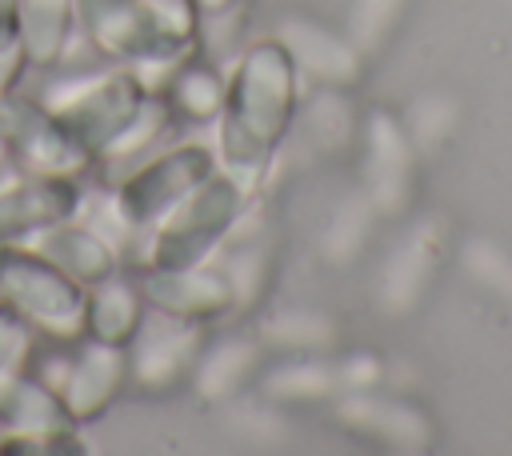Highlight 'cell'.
Returning <instances> with one entry per match:
<instances>
[{"label": "cell", "mask_w": 512, "mask_h": 456, "mask_svg": "<svg viewBox=\"0 0 512 456\" xmlns=\"http://www.w3.org/2000/svg\"><path fill=\"white\" fill-rule=\"evenodd\" d=\"M80 212V180L68 176H32L0 184V244H24L44 228L72 220Z\"/></svg>", "instance_id": "obj_12"}, {"label": "cell", "mask_w": 512, "mask_h": 456, "mask_svg": "<svg viewBox=\"0 0 512 456\" xmlns=\"http://www.w3.org/2000/svg\"><path fill=\"white\" fill-rule=\"evenodd\" d=\"M224 76V108L212 124L216 168L256 192L292 132L300 108V68L276 36H260L224 68Z\"/></svg>", "instance_id": "obj_1"}, {"label": "cell", "mask_w": 512, "mask_h": 456, "mask_svg": "<svg viewBox=\"0 0 512 456\" xmlns=\"http://www.w3.org/2000/svg\"><path fill=\"white\" fill-rule=\"evenodd\" d=\"M16 24L28 64L36 72H52L64 64L76 36V0H16Z\"/></svg>", "instance_id": "obj_18"}, {"label": "cell", "mask_w": 512, "mask_h": 456, "mask_svg": "<svg viewBox=\"0 0 512 456\" xmlns=\"http://www.w3.org/2000/svg\"><path fill=\"white\" fill-rule=\"evenodd\" d=\"M84 296L64 268H56L32 244H0V304L36 328L48 344H72L84 336Z\"/></svg>", "instance_id": "obj_3"}, {"label": "cell", "mask_w": 512, "mask_h": 456, "mask_svg": "<svg viewBox=\"0 0 512 456\" xmlns=\"http://www.w3.org/2000/svg\"><path fill=\"white\" fill-rule=\"evenodd\" d=\"M452 128V104L448 100H424L420 108H416V140L424 144V148H432L444 132Z\"/></svg>", "instance_id": "obj_27"}, {"label": "cell", "mask_w": 512, "mask_h": 456, "mask_svg": "<svg viewBox=\"0 0 512 456\" xmlns=\"http://www.w3.org/2000/svg\"><path fill=\"white\" fill-rule=\"evenodd\" d=\"M204 324L168 320L160 312H148L136 340L128 344V388L140 392H172L184 380H192L200 356H204Z\"/></svg>", "instance_id": "obj_11"}, {"label": "cell", "mask_w": 512, "mask_h": 456, "mask_svg": "<svg viewBox=\"0 0 512 456\" xmlns=\"http://www.w3.org/2000/svg\"><path fill=\"white\" fill-rule=\"evenodd\" d=\"M156 28L164 32V40L184 56L192 48H200V28H204V12L196 0H144Z\"/></svg>", "instance_id": "obj_21"}, {"label": "cell", "mask_w": 512, "mask_h": 456, "mask_svg": "<svg viewBox=\"0 0 512 456\" xmlns=\"http://www.w3.org/2000/svg\"><path fill=\"white\" fill-rule=\"evenodd\" d=\"M48 384L60 392L72 424L84 428L100 420L128 392V348L96 344L84 336L72 344H60V364L48 376Z\"/></svg>", "instance_id": "obj_8"}, {"label": "cell", "mask_w": 512, "mask_h": 456, "mask_svg": "<svg viewBox=\"0 0 512 456\" xmlns=\"http://www.w3.org/2000/svg\"><path fill=\"white\" fill-rule=\"evenodd\" d=\"M24 244H32L36 252H44L56 268H64L76 284H84V288H92V284H100V280H108L112 272H120V252H116V244L104 236V232H96L92 224H84V220H60V224H52V228H44L40 236H32V240H24Z\"/></svg>", "instance_id": "obj_15"}, {"label": "cell", "mask_w": 512, "mask_h": 456, "mask_svg": "<svg viewBox=\"0 0 512 456\" xmlns=\"http://www.w3.org/2000/svg\"><path fill=\"white\" fill-rule=\"evenodd\" d=\"M436 228L432 224H420L408 240H404V248L392 256V268H388V276H384V296H388V304H392V312H400V308H408L416 296H420V288H424V280H428V272H432V260H436Z\"/></svg>", "instance_id": "obj_20"}, {"label": "cell", "mask_w": 512, "mask_h": 456, "mask_svg": "<svg viewBox=\"0 0 512 456\" xmlns=\"http://www.w3.org/2000/svg\"><path fill=\"white\" fill-rule=\"evenodd\" d=\"M212 172H216V152L204 140H176L168 148H152L112 180V212L120 228L144 236L168 208H176Z\"/></svg>", "instance_id": "obj_4"}, {"label": "cell", "mask_w": 512, "mask_h": 456, "mask_svg": "<svg viewBox=\"0 0 512 456\" xmlns=\"http://www.w3.org/2000/svg\"><path fill=\"white\" fill-rule=\"evenodd\" d=\"M408 172H412V152L400 132V124L384 112H376L368 128V180H372V200L388 216L404 208L408 200Z\"/></svg>", "instance_id": "obj_19"}, {"label": "cell", "mask_w": 512, "mask_h": 456, "mask_svg": "<svg viewBox=\"0 0 512 456\" xmlns=\"http://www.w3.org/2000/svg\"><path fill=\"white\" fill-rule=\"evenodd\" d=\"M224 88H228L224 68L192 48L188 56H180V60H172L164 68V76L156 84V96L164 100L172 124H180V128H212L220 108H224Z\"/></svg>", "instance_id": "obj_13"}, {"label": "cell", "mask_w": 512, "mask_h": 456, "mask_svg": "<svg viewBox=\"0 0 512 456\" xmlns=\"http://www.w3.org/2000/svg\"><path fill=\"white\" fill-rule=\"evenodd\" d=\"M296 60L300 76H316L328 88H348L360 80V48L352 40H344L340 32H332L328 24L312 20V16H284L280 32H272Z\"/></svg>", "instance_id": "obj_14"}, {"label": "cell", "mask_w": 512, "mask_h": 456, "mask_svg": "<svg viewBox=\"0 0 512 456\" xmlns=\"http://www.w3.org/2000/svg\"><path fill=\"white\" fill-rule=\"evenodd\" d=\"M196 4H200L204 20H208V16H224V12H232V8L240 4V0H196Z\"/></svg>", "instance_id": "obj_28"}, {"label": "cell", "mask_w": 512, "mask_h": 456, "mask_svg": "<svg viewBox=\"0 0 512 456\" xmlns=\"http://www.w3.org/2000/svg\"><path fill=\"white\" fill-rule=\"evenodd\" d=\"M0 452L4 456L84 452L80 428L64 412L60 392L32 368L0 376Z\"/></svg>", "instance_id": "obj_7"}, {"label": "cell", "mask_w": 512, "mask_h": 456, "mask_svg": "<svg viewBox=\"0 0 512 456\" xmlns=\"http://www.w3.org/2000/svg\"><path fill=\"white\" fill-rule=\"evenodd\" d=\"M0 16H16V0H0Z\"/></svg>", "instance_id": "obj_29"}, {"label": "cell", "mask_w": 512, "mask_h": 456, "mask_svg": "<svg viewBox=\"0 0 512 456\" xmlns=\"http://www.w3.org/2000/svg\"><path fill=\"white\" fill-rule=\"evenodd\" d=\"M340 420L348 428L368 432V436H376L392 448H404V452H420L432 440V424L420 408L380 400V396H364V392H352V396L340 400Z\"/></svg>", "instance_id": "obj_17"}, {"label": "cell", "mask_w": 512, "mask_h": 456, "mask_svg": "<svg viewBox=\"0 0 512 456\" xmlns=\"http://www.w3.org/2000/svg\"><path fill=\"white\" fill-rule=\"evenodd\" d=\"M152 100V84L136 64H108L100 72L68 80L60 92L44 96V104L68 124V132L100 160L120 132L144 112Z\"/></svg>", "instance_id": "obj_5"}, {"label": "cell", "mask_w": 512, "mask_h": 456, "mask_svg": "<svg viewBox=\"0 0 512 456\" xmlns=\"http://www.w3.org/2000/svg\"><path fill=\"white\" fill-rule=\"evenodd\" d=\"M268 336L280 340V344H292V348H324V344H332L336 328H332V320H324L320 312L292 308L288 316L268 320Z\"/></svg>", "instance_id": "obj_22"}, {"label": "cell", "mask_w": 512, "mask_h": 456, "mask_svg": "<svg viewBox=\"0 0 512 456\" xmlns=\"http://www.w3.org/2000/svg\"><path fill=\"white\" fill-rule=\"evenodd\" d=\"M464 264H468V272H472L484 288H492L500 300L512 304V256H508L504 248H496L492 240H472V244L464 248Z\"/></svg>", "instance_id": "obj_23"}, {"label": "cell", "mask_w": 512, "mask_h": 456, "mask_svg": "<svg viewBox=\"0 0 512 456\" xmlns=\"http://www.w3.org/2000/svg\"><path fill=\"white\" fill-rule=\"evenodd\" d=\"M148 316V300L140 288V276H128L124 268L108 280L92 284L84 296V340L128 348Z\"/></svg>", "instance_id": "obj_16"}, {"label": "cell", "mask_w": 512, "mask_h": 456, "mask_svg": "<svg viewBox=\"0 0 512 456\" xmlns=\"http://www.w3.org/2000/svg\"><path fill=\"white\" fill-rule=\"evenodd\" d=\"M36 348H40L36 328H32V324H24L12 308H4V304H0V376L28 368V364H32V356H36Z\"/></svg>", "instance_id": "obj_24"}, {"label": "cell", "mask_w": 512, "mask_h": 456, "mask_svg": "<svg viewBox=\"0 0 512 456\" xmlns=\"http://www.w3.org/2000/svg\"><path fill=\"white\" fill-rule=\"evenodd\" d=\"M76 32L112 64L144 68L180 60V52L164 40L144 0H76Z\"/></svg>", "instance_id": "obj_9"}, {"label": "cell", "mask_w": 512, "mask_h": 456, "mask_svg": "<svg viewBox=\"0 0 512 456\" xmlns=\"http://www.w3.org/2000/svg\"><path fill=\"white\" fill-rule=\"evenodd\" d=\"M140 288H144L148 312H160L184 324L208 328L240 308L232 276L212 260L188 264V268H140Z\"/></svg>", "instance_id": "obj_10"}, {"label": "cell", "mask_w": 512, "mask_h": 456, "mask_svg": "<svg viewBox=\"0 0 512 456\" xmlns=\"http://www.w3.org/2000/svg\"><path fill=\"white\" fill-rule=\"evenodd\" d=\"M340 372L336 368H324V364H296V368H284L280 380H272L276 392H288L292 400L296 396H328L332 388H340Z\"/></svg>", "instance_id": "obj_26"}, {"label": "cell", "mask_w": 512, "mask_h": 456, "mask_svg": "<svg viewBox=\"0 0 512 456\" xmlns=\"http://www.w3.org/2000/svg\"><path fill=\"white\" fill-rule=\"evenodd\" d=\"M0 156L32 176L84 180L96 172V156L68 132L44 96H24L20 88L0 96Z\"/></svg>", "instance_id": "obj_6"}, {"label": "cell", "mask_w": 512, "mask_h": 456, "mask_svg": "<svg viewBox=\"0 0 512 456\" xmlns=\"http://www.w3.org/2000/svg\"><path fill=\"white\" fill-rule=\"evenodd\" d=\"M28 52H24V36L16 16H0V96L16 92L24 72H28Z\"/></svg>", "instance_id": "obj_25"}, {"label": "cell", "mask_w": 512, "mask_h": 456, "mask_svg": "<svg viewBox=\"0 0 512 456\" xmlns=\"http://www.w3.org/2000/svg\"><path fill=\"white\" fill-rule=\"evenodd\" d=\"M252 196L256 192H248L236 176L216 168L144 232L140 268H188L212 260L244 220Z\"/></svg>", "instance_id": "obj_2"}]
</instances>
